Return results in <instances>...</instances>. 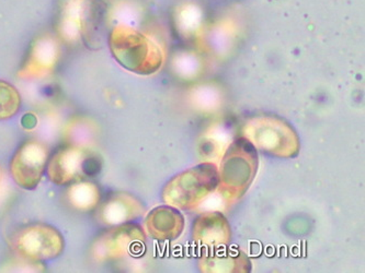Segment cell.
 <instances>
[{
    "label": "cell",
    "instance_id": "cell-1",
    "mask_svg": "<svg viewBox=\"0 0 365 273\" xmlns=\"http://www.w3.org/2000/svg\"><path fill=\"white\" fill-rule=\"evenodd\" d=\"M10 244L20 257L32 262L54 259L64 250L62 234L44 223L24 226L11 236Z\"/></svg>",
    "mask_w": 365,
    "mask_h": 273
},
{
    "label": "cell",
    "instance_id": "cell-5",
    "mask_svg": "<svg viewBox=\"0 0 365 273\" xmlns=\"http://www.w3.org/2000/svg\"><path fill=\"white\" fill-rule=\"evenodd\" d=\"M55 59H56V45L52 41H42L36 45L21 73L26 77L46 75V73L52 68Z\"/></svg>",
    "mask_w": 365,
    "mask_h": 273
},
{
    "label": "cell",
    "instance_id": "cell-2",
    "mask_svg": "<svg viewBox=\"0 0 365 273\" xmlns=\"http://www.w3.org/2000/svg\"><path fill=\"white\" fill-rule=\"evenodd\" d=\"M48 146L36 140L22 144L10 162V172L14 181L24 189L38 186L48 163Z\"/></svg>",
    "mask_w": 365,
    "mask_h": 273
},
{
    "label": "cell",
    "instance_id": "cell-4",
    "mask_svg": "<svg viewBox=\"0 0 365 273\" xmlns=\"http://www.w3.org/2000/svg\"><path fill=\"white\" fill-rule=\"evenodd\" d=\"M89 170V160L83 151L67 148L58 151L48 164V176L57 185H67Z\"/></svg>",
    "mask_w": 365,
    "mask_h": 273
},
{
    "label": "cell",
    "instance_id": "cell-3",
    "mask_svg": "<svg viewBox=\"0 0 365 273\" xmlns=\"http://www.w3.org/2000/svg\"><path fill=\"white\" fill-rule=\"evenodd\" d=\"M109 43L114 58L122 66L133 71H144L152 54L150 43L144 36L119 26L112 31Z\"/></svg>",
    "mask_w": 365,
    "mask_h": 273
},
{
    "label": "cell",
    "instance_id": "cell-6",
    "mask_svg": "<svg viewBox=\"0 0 365 273\" xmlns=\"http://www.w3.org/2000/svg\"><path fill=\"white\" fill-rule=\"evenodd\" d=\"M69 201L79 209H91L99 200V191L91 183L75 185L68 193Z\"/></svg>",
    "mask_w": 365,
    "mask_h": 273
},
{
    "label": "cell",
    "instance_id": "cell-7",
    "mask_svg": "<svg viewBox=\"0 0 365 273\" xmlns=\"http://www.w3.org/2000/svg\"><path fill=\"white\" fill-rule=\"evenodd\" d=\"M21 105L18 90L6 81L0 80V119H7L16 115Z\"/></svg>",
    "mask_w": 365,
    "mask_h": 273
}]
</instances>
